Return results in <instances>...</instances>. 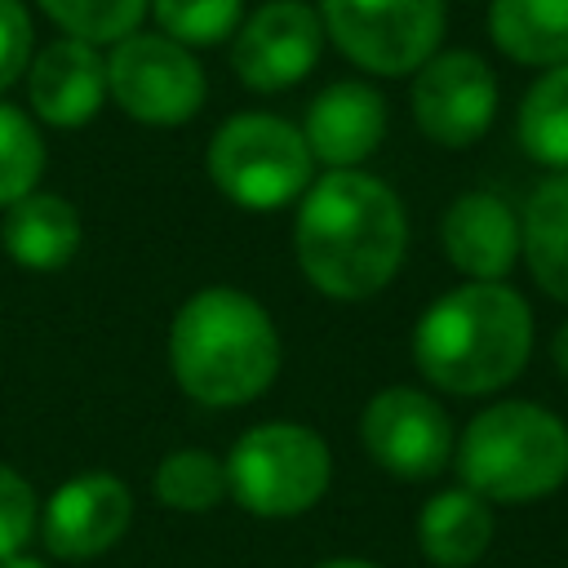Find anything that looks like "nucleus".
Listing matches in <instances>:
<instances>
[{"label":"nucleus","mask_w":568,"mask_h":568,"mask_svg":"<svg viewBox=\"0 0 568 568\" xmlns=\"http://www.w3.org/2000/svg\"><path fill=\"white\" fill-rule=\"evenodd\" d=\"M408 244L399 195L359 169H328L302 191L293 222V253L302 275L337 302H364L382 293Z\"/></svg>","instance_id":"nucleus-1"},{"label":"nucleus","mask_w":568,"mask_h":568,"mask_svg":"<svg viewBox=\"0 0 568 568\" xmlns=\"http://www.w3.org/2000/svg\"><path fill=\"white\" fill-rule=\"evenodd\" d=\"M532 351V311L501 280H470L435 297L413 328V359L435 390L493 395L515 382Z\"/></svg>","instance_id":"nucleus-2"},{"label":"nucleus","mask_w":568,"mask_h":568,"mask_svg":"<svg viewBox=\"0 0 568 568\" xmlns=\"http://www.w3.org/2000/svg\"><path fill=\"white\" fill-rule=\"evenodd\" d=\"M169 364L195 404L240 408L275 382L280 333L257 297L231 284H209L178 306L169 328Z\"/></svg>","instance_id":"nucleus-3"},{"label":"nucleus","mask_w":568,"mask_h":568,"mask_svg":"<svg viewBox=\"0 0 568 568\" xmlns=\"http://www.w3.org/2000/svg\"><path fill=\"white\" fill-rule=\"evenodd\" d=\"M457 470L484 501H537L568 479V426L528 399L488 404L462 430Z\"/></svg>","instance_id":"nucleus-4"},{"label":"nucleus","mask_w":568,"mask_h":568,"mask_svg":"<svg viewBox=\"0 0 568 568\" xmlns=\"http://www.w3.org/2000/svg\"><path fill=\"white\" fill-rule=\"evenodd\" d=\"M222 466L226 493L262 519H288L311 510L333 479L328 444L297 422H262L244 430Z\"/></svg>","instance_id":"nucleus-5"},{"label":"nucleus","mask_w":568,"mask_h":568,"mask_svg":"<svg viewBox=\"0 0 568 568\" xmlns=\"http://www.w3.org/2000/svg\"><path fill=\"white\" fill-rule=\"evenodd\" d=\"M315 160L306 151L302 129H293L280 115L266 111H244L231 115L213 142H209V178L213 186L253 213L284 209L293 204L315 178Z\"/></svg>","instance_id":"nucleus-6"},{"label":"nucleus","mask_w":568,"mask_h":568,"mask_svg":"<svg viewBox=\"0 0 568 568\" xmlns=\"http://www.w3.org/2000/svg\"><path fill=\"white\" fill-rule=\"evenodd\" d=\"M324 36L373 75H408L444 36V0H320Z\"/></svg>","instance_id":"nucleus-7"},{"label":"nucleus","mask_w":568,"mask_h":568,"mask_svg":"<svg viewBox=\"0 0 568 568\" xmlns=\"http://www.w3.org/2000/svg\"><path fill=\"white\" fill-rule=\"evenodd\" d=\"M106 98L138 124L173 129L204 106V67L160 31H133L106 53Z\"/></svg>","instance_id":"nucleus-8"},{"label":"nucleus","mask_w":568,"mask_h":568,"mask_svg":"<svg viewBox=\"0 0 568 568\" xmlns=\"http://www.w3.org/2000/svg\"><path fill=\"white\" fill-rule=\"evenodd\" d=\"M359 439L368 457L395 479H430L453 457V422L426 390L386 386L359 413Z\"/></svg>","instance_id":"nucleus-9"},{"label":"nucleus","mask_w":568,"mask_h":568,"mask_svg":"<svg viewBox=\"0 0 568 568\" xmlns=\"http://www.w3.org/2000/svg\"><path fill=\"white\" fill-rule=\"evenodd\" d=\"M324 27L306 0H266L240 18L231 40V67L253 93H284L320 62Z\"/></svg>","instance_id":"nucleus-10"},{"label":"nucleus","mask_w":568,"mask_h":568,"mask_svg":"<svg viewBox=\"0 0 568 568\" xmlns=\"http://www.w3.org/2000/svg\"><path fill=\"white\" fill-rule=\"evenodd\" d=\"M497 115L493 67L470 49L430 53L413 80V120L439 146H470Z\"/></svg>","instance_id":"nucleus-11"},{"label":"nucleus","mask_w":568,"mask_h":568,"mask_svg":"<svg viewBox=\"0 0 568 568\" xmlns=\"http://www.w3.org/2000/svg\"><path fill=\"white\" fill-rule=\"evenodd\" d=\"M129 519H133L129 484L106 470H89V475H75L53 488V497L44 501V515H40V532L58 559L75 564V559H93V555L111 550L124 537Z\"/></svg>","instance_id":"nucleus-12"},{"label":"nucleus","mask_w":568,"mask_h":568,"mask_svg":"<svg viewBox=\"0 0 568 568\" xmlns=\"http://www.w3.org/2000/svg\"><path fill=\"white\" fill-rule=\"evenodd\" d=\"M31 111L53 129L89 124L106 102V58L84 40H53L27 62Z\"/></svg>","instance_id":"nucleus-13"},{"label":"nucleus","mask_w":568,"mask_h":568,"mask_svg":"<svg viewBox=\"0 0 568 568\" xmlns=\"http://www.w3.org/2000/svg\"><path fill=\"white\" fill-rule=\"evenodd\" d=\"M302 138L311 160L328 169H359L386 138V98L364 80H337L306 106Z\"/></svg>","instance_id":"nucleus-14"},{"label":"nucleus","mask_w":568,"mask_h":568,"mask_svg":"<svg viewBox=\"0 0 568 568\" xmlns=\"http://www.w3.org/2000/svg\"><path fill=\"white\" fill-rule=\"evenodd\" d=\"M444 257L466 280H506L519 257V217L493 191H466L448 204L439 222Z\"/></svg>","instance_id":"nucleus-15"},{"label":"nucleus","mask_w":568,"mask_h":568,"mask_svg":"<svg viewBox=\"0 0 568 568\" xmlns=\"http://www.w3.org/2000/svg\"><path fill=\"white\" fill-rule=\"evenodd\" d=\"M84 240V222L75 213V204L67 195L53 191H31L18 204L4 209L0 222V244L9 253V262L27 266V271H58L75 257Z\"/></svg>","instance_id":"nucleus-16"},{"label":"nucleus","mask_w":568,"mask_h":568,"mask_svg":"<svg viewBox=\"0 0 568 568\" xmlns=\"http://www.w3.org/2000/svg\"><path fill=\"white\" fill-rule=\"evenodd\" d=\"M493 541V510L470 488L435 493L417 515V546L439 568H470Z\"/></svg>","instance_id":"nucleus-17"},{"label":"nucleus","mask_w":568,"mask_h":568,"mask_svg":"<svg viewBox=\"0 0 568 568\" xmlns=\"http://www.w3.org/2000/svg\"><path fill=\"white\" fill-rule=\"evenodd\" d=\"M519 253L532 280L555 302H568V173L546 178L528 195L519 213Z\"/></svg>","instance_id":"nucleus-18"},{"label":"nucleus","mask_w":568,"mask_h":568,"mask_svg":"<svg viewBox=\"0 0 568 568\" xmlns=\"http://www.w3.org/2000/svg\"><path fill=\"white\" fill-rule=\"evenodd\" d=\"M493 44L524 67L568 62V0H493Z\"/></svg>","instance_id":"nucleus-19"},{"label":"nucleus","mask_w":568,"mask_h":568,"mask_svg":"<svg viewBox=\"0 0 568 568\" xmlns=\"http://www.w3.org/2000/svg\"><path fill=\"white\" fill-rule=\"evenodd\" d=\"M519 146L528 160L568 173V62L546 75L519 102Z\"/></svg>","instance_id":"nucleus-20"},{"label":"nucleus","mask_w":568,"mask_h":568,"mask_svg":"<svg viewBox=\"0 0 568 568\" xmlns=\"http://www.w3.org/2000/svg\"><path fill=\"white\" fill-rule=\"evenodd\" d=\"M151 488H155L160 506L182 510V515H200L226 497V466L204 448H178L155 466Z\"/></svg>","instance_id":"nucleus-21"},{"label":"nucleus","mask_w":568,"mask_h":568,"mask_svg":"<svg viewBox=\"0 0 568 568\" xmlns=\"http://www.w3.org/2000/svg\"><path fill=\"white\" fill-rule=\"evenodd\" d=\"M44 173V138L27 111L0 102V209L36 191Z\"/></svg>","instance_id":"nucleus-22"},{"label":"nucleus","mask_w":568,"mask_h":568,"mask_svg":"<svg viewBox=\"0 0 568 568\" xmlns=\"http://www.w3.org/2000/svg\"><path fill=\"white\" fill-rule=\"evenodd\" d=\"M40 9L84 44H115L138 31L151 0H40Z\"/></svg>","instance_id":"nucleus-23"},{"label":"nucleus","mask_w":568,"mask_h":568,"mask_svg":"<svg viewBox=\"0 0 568 568\" xmlns=\"http://www.w3.org/2000/svg\"><path fill=\"white\" fill-rule=\"evenodd\" d=\"M151 18L160 22V36L178 44H217L235 36L244 18V0H151Z\"/></svg>","instance_id":"nucleus-24"},{"label":"nucleus","mask_w":568,"mask_h":568,"mask_svg":"<svg viewBox=\"0 0 568 568\" xmlns=\"http://www.w3.org/2000/svg\"><path fill=\"white\" fill-rule=\"evenodd\" d=\"M36 519H40V510H36L31 484L0 462V559L18 555L27 546V537L36 532Z\"/></svg>","instance_id":"nucleus-25"},{"label":"nucleus","mask_w":568,"mask_h":568,"mask_svg":"<svg viewBox=\"0 0 568 568\" xmlns=\"http://www.w3.org/2000/svg\"><path fill=\"white\" fill-rule=\"evenodd\" d=\"M31 62V13L22 0H0V93L27 75Z\"/></svg>","instance_id":"nucleus-26"},{"label":"nucleus","mask_w":568,"mask_h":568,"mask_svg":"<svg viewBox=\"0 0 568 568\" xmlns=\"http://www.w3.org/2000/svg\"><path fill=\"white\" fill-rule=\"evenodd\" d=\"M550 359H555V368L568 377V320L555 328V337H550Z\"/></svg>","instance_id":"nucleus-27"},{"label":"nucleus","mask_w":568,"mask_h":568,"mask_svg":"<svg viewBox=\"0 0 568 568\" xmlns=\"http://www.w3.org/2000/svg\"><path fill=\"white\" fill-rule=\"evenodd\" d=\"M0 568H44V564H40L36 555H22V550H18V555H9V559H0Z\"/></svg>","instance_id":"nucleus-28"},{"label":"nucleus","mask_w":568,"mask_h":568,"mask_svg":"<svg viewBox=\"0 0 568 568\" xmlns=\"http://www.w3.org/2000/svg\"><path fill=\"white\" fill-rule=\"evenodd\" d=\"M315 568H377V564H368V559H324Z\"/></svg>","instance_id":"nucleus-29"}]
</instances>
